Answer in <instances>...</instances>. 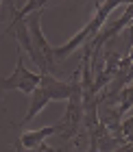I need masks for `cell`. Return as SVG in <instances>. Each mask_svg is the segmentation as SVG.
<instances>
[{"mask_svg":"<svg viewBox=\"0 0 133 152\" xmlns=\"http://www.w3.org/2000/svg\"><path fill=\"white\" fill-rule=\"evenodd\" d=\"M16 31V39L20 48H24V52L33 59L35 67L46 74L55 72V54H52V46L46 41L44 33H41V11H35L31 15H26L20 24L13 26ZM11 31V33H13Z\"/></svg>","mask_w":133,"mask_h":152,"instance_id":"6da1fadb","label":"cell"},{"mask_svg":"<svg viewBox=\"0 0 133 152\" xmlns=\"http://www.w3.org/2000/svg\"><path fill=\"white\" fill-rule=\"evenodd\" d=\"M81 85V76L76 74L72 76L70 83H64L59 78H55L52 74H46L41 72L39 74V83L37 87L31 91V104H29V111L22 117V124H29L35 115H39V111L44 109L50 100H68L70 96L74 94V89Z\"/></svg>","mask_w":133,"mask_h":152,"instance_id":"7a4b0ae2","label":"cell"},{"mask_svg":"<svg viewBox=\"0 0 133 152\" xmlns=\"http://www.w3.org/2000/svg\"><path fill=\"white\" fill-rule=\"evenodd\" d=\"M124 0H105V2H98L96 4V13L92 15V20L83 26V28L76 33V35L72 39H68L64 46L59 48H52V54H55V63H61L64 59H68L72 52H76L79 48H83L85 44H89L96 35H98V31L105 26V22H107V18L114 13L118 7H122Z\"/></svg>","mask_w":133,"mask_h":152,"instance_id":"3957f363","label":"cell"},{"mask_svg":"<svg viewBox=\"0 0 133 152\" xmlns=\"http://www.w3.org/2000/svg\"><path fill=\"white\" fill-rule=\"evenodd\" d=\"M83 126V89L81 85L74 89V94L68 98V107L64 117L57 122V137L61 139H74L76 135L81 133Z\"/></svg>","mask_w":133,"mask_h":152,"instance_id":"277c9868","label":"cell"},{"mask_svg":"<svg viewBox=\"0 0 133 152\" xmlns=\"http://www.w3.org/2000/svg\"><path fill=\"white\" fill-rule=\"evenodd\" d=\"M39 83V74H35L24 67V52L22 48H18V59H16V67L13 74L7 78H0V89H18L22 94H31Z\"/></svg>","mask_w":133,"mask_h":152,"instance_id":"5b68a950","label":"cell"},{"mask_svg":"<svg viewBox=\"0 0 133 152\" xmlns=\"http://www.w3.org/2000/svg\"><path fill=\"white\" fill-rule=\"evenodd\" d=\"M57 133V124L52 126H41L37 130H29V133H22V137L16 141V150H29V148H35L39 143H44L50 135Z\"/></svg>","mask_w":133,"mask_h":152,"instance_id":"8992f818","label":"cell"},{"mask_svg":"<svg viewBox=\"0 0 133 152\" xmlns=\"http://www.w3.org/2000/svg\"><path fill=\"white\" fill-rule=\"evenodd\" d=\"M48 2H52V0H24V4L20 7V9H13V20H11V24H9V28H7V31L11 33L13 26L20 24L22 20H26V15H31V13L44 11V7H46ZM57 2H59V0H57Z\"/></svg>","mask_w":133,"mask_h":152,"instance_id":"52a82bcc","label":"cell"},{"mask_svg":"<svg viewBox=\"0 0 133 152\" xmlns=\"http://www.w3.org/2000/svg\"><path fill=\"white\" fill-rule=\"evenodd\" d=\"M116 104H118V113L124 117V113L133 109V83L131 85H124L116 96Z\"/></svg>","mask_w":133,"mask_h":152,"instance_id":"ba28073f","label":"cell"},{"mask_svg":"<svg viewBox=\"0 0 133 152\" xmlns=\"http://www.w3.org/2000/svg\"><path fill=\"white\" fill-rule=\"evenodd\" d=\"M122 139H124V143L133 141V115L122 117Z\"/></svg>","mask_w":133,"mask_h":152,"instance_id":"9c48e42d","label":"cell"},{"mask_svg":"<svg viewBox=\"0 0 133 152\" xmlns=\"http://www.w3.org/2000/svg\"><path fill=\"white\" fill-rule=\"evenodd\" d=\"M16 152H59L57 148H52V146H48V143H39V146H35V148H29V150H16Z\"/></svg>","mask_w":133,"mask_h":152,"instance_id":"30bf717a","label":"cell"},{"mask_svg":"<svg viewBox=\"0 0 133 152\" xmlns=\"http://www.w3.org/2000/svg\"><path fill=\"white\" fill-rule=\"evenodd\" d=\"M111 152H133V141L122 143V146H118L116 150H111Z\"/></svg>","mask_w":133,"mask_h":152,"instance_id":"8fae6325","label":"cell"},{"mask_svg":"<svg viewBox=\"0 0 133 152\" xmlns=\"http://www.w3.org/2000/svg\"><path fill=\"white\" fill-rule=\"evenodd\" d=\"M127 61H133V46H131V50H129V54H127Z\"/></svg>","mask_w":133,"mask_h":152,"instance_id":"7c38bea8","label":"cell"},{"mask_svg":"<svg viewBox=\"0 0 133 152\" xmlns=\"http://www.w3.org/2000/svg\"><path fill=\"white\" fill-rule=\"evenodd\" d=\"M0 2H2V0H0Z\"/></svg>","mask_w":133,"mask_h":152,"instance_id":"4fadbf2b","label":"cell"}]
</instances>
